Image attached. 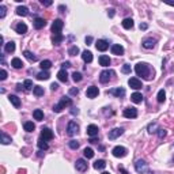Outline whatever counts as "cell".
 Listing matches in <instances>:
<instances>
[{
	"mask_svg": "<svg viewBox=\"0 0 174 174\" xmlns=\"http://www.w3.org/2000/svg\"><path fill=\"white\" fill-rule=\"evenodd\" d=\"M123 114L125 119H136L138 117V110L135 107H127V109H124Z\"/></svg>",
	"mask_w": 174,
	"mask_h": 174,
	"instance_id": "obj_8",
	"label": "cell"
},
{
	"mask_svg": "<svg viewBox=\"0 0 174 174\" xmlns=\"http://www.w3.org/2000/svg\"><path fill=\"white\" fill-rule=\"evenodd\" d=\"M102 174H109V173H107V171H103V173Z\"/></svg>",
	"mask_w": 174,
	"mask_h": 174,
	"instance_id": "obj_63",
	"label": "cell"
},
{
	"mask_svg": "<svg viewBox=\"0 0 174 174\" xmlns=\"http://www.w3.org/2000/svg\"><path fill=\"white\" fill-rule=\"evenodd\" d=\"M98 127L94 125V124H90L88 127H87V135L90 136V138H95L97 135H98Z\"/></svg>",
	"mask_w": 174,
	"mask_h": 174,
	"instance_id": "obj_16",
	"label": "cell"
},
{
	"mask_svg": "<svg viewBox=\"0 0 174 174\" xmlns=\"http://www.w3.org/2000/svg\"><path fill=\"white\" fill-rule=\"evenodd\" d=\"M105 167H106V162L102 161V159H99V161L94 162V169L95 170H103Z\"/></svg>",
	"mask_w": 174,
	"mask_h": 174,
	"instance_id": "obj_29",
	"label": "cell"
},
{
	"mask_svg": "<svg viewBox=\"0 0 174 174\" xmlns=\"http://www.w3.org/2000/svg\"><path fill=\"white\" fill-rule=\"evenodd\" d=\"M121 25H123V27L125 29V30H129V29L133 27V19H132V18H125Z\"/></svg>",
	"mask_w": 174,
	"mask_h": 174,
	"instance_id": "obj_21",
	"label": "cell"
},
{
	"mask_svg": "<svg viewBox=\"0 0 174 174\" xmlns=\"http://www.w3.org/2000/svg\"><path fill=\"white\" fill-rule=\"evenodd\" d=\"M41 138L44 140H51V139H53V132L49 128H42L41 129Z\"/></svg>",
	"mask_w": 174,
	"mask_h": 174,
	"instance_id": "obj_15",
	"label": "cell"
},
{
	"mask_svg": "<svg viewBox=\"0 0 174 174\" xmlns=\"http://www.w3.org/2000/svg\"><path fill=\"white\" fill-rule=\"evenodd\" d=\"M63 20L61 19H56L53 23H52V33L53 36H57V34H61V30H63Z\"/></svg>",
	"mask_w": 174,
	"mask_h": 174,
	"instance_id": "obj_4",
	"label": "cell"
},
{
	"mask_svg": "<svg viewBox=\"0 0 174 174\" xmlns=\"http://www.w3.org/2000/svg\"><path fill=\"white\" fill-rule=\"evenodd\" d=\"M173 159H174V158H173Z\"/></svg>",
	"mask_w": 174,
	"mask_h": 174,
	"instance_id": "obj_64",
	"label": "cell"
},
{
	"mask_svg": "<svg viewBox=\"0 0 174 174\" xmlns=\"http://www.w3.org/2000/svg\"><path fill=\"white\" fill-rule=\"evenodd\" d=\"M79 130V125L76 124V121H69L67 125V135L68 136H74V135L78 133Z\"/></svg>",
	"mask_w": 174,
	"mask_h": 174,
	"instance_id": "obj_6",
	"label": "cell"
},
{
	"mask_svg": "<svg viewBox=\"0 0 174 174\" xmlns=\"http://www.w3.org/2000/svg\"><path fill=\"white\" fill-rule=\"evenodd\" d=\"M71 105H72V99L68 98V97H63V98L60 99V102L53 106V112L60 113L63 109H65V107H68V106H71Z\"/></svg>",
	"mask_w": 174,
	"mask_h": 174,
	"instance_id": "obj_2",
	"label": "cell"
},
{
	"mask_svg": "<svg viewBox=\"0 0 174 174\" xmlns=\"http://www.w3.org/2000/svg\"><path fill=\"white\" fill-rule=\"evenodd\" d=\"M68 53H69L71 56H76L78 53H79V48L76 46V45H74V46L69 48V51H68Z\"/></svg>",
	"mask_w": 174,
	"mask_h": 174,
	"instance_id": "obj_43",
	"label": "cell"
},
{
	"mask_svg": "<svg viewBox=\"0 0 174 174\" xmlns=\"http://www.w3.org/2000/svg\"><path fill=\"white\" fill-rule=\"evenodd\" d=\"M156 133H158V136H159V138L162 139V138H165V136H166V130H165V129H162V128H159V129H158V132H156Z\"/></svg>",
	"mask_w": 174,
	"mask_h": 174,
	"instance_id": "obj_49",
	"label": "cell"
},
{
	"mask_svg": "<svg viewBox=\"0 0 174 174\" xmlns=\"http://www.w3.org/2000/svg\"><path fill=\"white\" fill-rule=\"evenodd\" d=\"M91 42H93V37H86V44L87 45H91Z\"/></svg>",
	"mask_w": 174,
	"mask_h": 174,
	"instance_id": "obj_55",
	"label": "cell"
},
{
	"mask_svg": "<svg viewBox=\"0 0 174 174\" xmlns=\"http://www.w3.org/2000/svg\"><path fill=\"white\" fill-rule=\"evenodd\" d=\"M8 99H10V102H11L12 105L16 107V109H19V107H20V99L18 98L16 95H10V97H8Z\"/></svg>",
	"mask_w": 174,
	"mask_h": 174,
	"instance_id": "obj_27",
	"label": "cell"
},
{
	"mask_svg": "<svg viewBox=\"0 0 174 174\" xmlns=\"http://www.w3.org/2000/svg\"><path fill=\"white\" fill-rule=\"evenodd\" d=\"M11 65L14 68H16V69H19V68L23 67V63H22V60H20L19 57H14V59L11 60Z\"/></svg>",
	"mask_w": 174,
	"mask_h": 174,
	"instance_id": "obj_26",
	"label": "cell"
},
{
	"mask_svg": "<svg viewBox=\"0 0 174 174\" xmlns=\"http://www.w3.org/2000/svg\"><path fill=\"white\" fill-rule=\"evenodd\" d=\"M83 154H84V156H86L87 159H91L93 156H94V151H93V148H90V147H86L84 151H83Z\"/></svg>",
	"mask_w": 174,
	"mask_h": 174,
	"instance_id": "obj_38",
	"label": "cell"
},
{
	"mask_svg": "<svg viewBox=\"0 0 174 174\" xmlns=\"http://www.w3.org/2000/svg\"><path fill=\"white\" fill-rule=\"evenodd\" d=\"M124 133V129L123 128H114V129H112L107 135V138L110 139V140H116L117 138H120L121 135Z\"/></svg>",
	"mask_w": 174,
	"mask_h": 174,
	"instance_id": "obj_9",
	"label": "cell"
},
{
	"mask_svg": "<svg viewBox=\"0 0 174 174\" xmlns=\"http://www.w3.org/2000/svg\"><path fill=\"white\" fill-rule=\"evenodd\" d=\"M23 86H25V90H32V88H34V86H33V82H32L30 79L25 80Z\"/></svg>",
	"mask_w": 174,
	"mask_h": 174,
	"instance_id": "obj_45",
	"label": "cell"
},
{
	"mask_svg": "<svg viewBox=\"0 0 174 174\" xmlns=\"http://www.w3.org/2000/svg\"><path fill=\"white\" fill-rule=\"evenodd\" d=\"M11 142H12V139L10 138L6 132H1V143H3V144H10Z\"/></svg>",
	"mask_w": 174,
	"mask_h": 174,
	"instance_id": "obj_39",
	"label": "cell"
},
{
	"mask_svg": "<svg viewBox=\"0 0 174 174\" xmlns=\"http://www.w3.org/2000/svg\"><path fill=\"white\" fill-rule=\"evenodd\" d=\"M6 12H7L6 6H0V18H4V16H6Z\"/></svg>",
	"mask_w": 174,
	"mask_h": 174,
	"instance_id": "obj_48",
	"label": "cell"
},
{
	"mask_svg": "<svg viewBox=\"0 0 174 174\" xmlns=\"http://www.w3.org/2000/svg\"><path fill=\"white\" fill-rule=\"evenodd\" d=\"M51 88H52V91H56L57 88H59V84H57V83H52L51 84Z\"/></svg>",
	"mask_w": 174,
	"mask_h": 174,
	"instance_id": "obj_54",
	"label": "cell"
},
{
	"mask_svg": "<svg viewBox=\"0 0 174 174\" xmlns=\"http://www.w3.org/2000/svg\"><path fill=\"white\" fill-rule=\"evenodd\" d=\"M107 93L112 94V95H114V97H117V98H123L124 95H125V88H123V87H117V88L109 90Z\"/></svg>",
	"mask_w": 174,
	"mask_h": 174,
	"instance_id": "obj_12",
	"label": "cell"
},
{
	"mask_svg": "<svg viewBox=\"0 0 174 174\" xmlns=\"http://www.w3.org/2000/svg\"><path fill=\"white\" fill-rule=\"evenodd\" d=\"M51 78V75H49V72L48 71H41L38 75H37V79L38 80H48Z\"/></svg>",
	"mask_w": 174,
	"mask_h": 174,
	"instance_id": "obj_34",
	"label": "cell"
},
{
	"mask_svg": "<svg viewBox=\"0 0 174 174\" xmlns=\"http://www.w3.org/2000/svg\"><path fill=\"white\" fill-rule=\"evenodd\" d=\"M135 72L138 76H142L144 79H148L150 78V67L148 64L146 63H138L135 65Z\"/></svg>",
	"mask_w": 174,
	"mask_h": 174,
	"instance_id": "obj_1",
	"label": "cell"
},
{
	"mask_svg": "<svg viewBox=\"0 0 174 174\" xmlns=\"http://www.w3.org/2000/svg\"><path fill=\"white\" fill-rule=\"evenodd\" d=\"M98 94H99V90H98V87L97 86L87 87V90H86L87 98H95V97H98Z\"/></svg>",
	"mask_w": 174,
	"mask_h": 174,
	"instance_id": "obj_10",
	"label": "cell"
},
{
	"mask_svg": "<svg viewBox=\"0 0 174 174\" xmlns=\"http://www.w3.org/2000/svg\"><path fill=\"white\" fill-rule=\"evenodd\" d=\"M57 79L60 80V82H67L68 80V74L65 69H60L59 72H57Z\"/></svg>",
	"mask_w": 174,
	"mask_h": 174,
	"instance_id": "obj_23",
	"label": "cell"
},
{
	"mask_svg": "<svg viewBox=\"0 0 174 174\" xmlns=\"http://www.w3.org/2000/svg\"><path fill=\"white\" fill-rule=\"evenodd\" d=\"M128 84L130 86V88H135V90H139V88L143 87L142 80H139L138 78H130V79L128 80Z\"/></svg>",
	"mask_w": 174,
	"mask_h": 174,
	"instance_id": "obj_11",
	"label": "cell"
},
{
	"mask_svg": "<svg viewBox=\"0 0 174 174\" xmlns=\"http://www.w3.org/2000/svg\"><path fill=\"white\" fill-rule=\"evenodd\" d=\"M4 51L7 52V53H12V52L15 51V44L12 42V41L7 42L6 45H4Z\"/></svg>",
	"mask_w": 174,
	"mask_h": 174,
	"instance_id": "obj_32",
	"label": "cell"
},
{
	"mask_svg": "<svg viewBox=\"0 0 174 174\" xmlns=\"http://www.w3.org/2000/svg\"><path fill=\"white\" fill-rule=\"evenodd\" d=\"M119 170H120V173H121V174H129L127 170H125V169H124L123 166H120V167H119Z\"/></svg>",
	"mask_w": 174,
	"mask_h": 174,
	"instance_id": "obj_56",
	"label": "cell"
},
{
	"mask_svg": "<svg viewBox=\"0 0 174 174\" xmlns=\"http://www.w3.org/2000/svg\"><path fill=\"white\" fill-rule=\"evenodd\" d=\"M15 30H16V33H18V34H25V33L27 32V25H26V23H22V22H20V23L16 25Z\"/></svg>",
	"mask_w": 174,
	"mask_h": 174,
	"instance_id": "obj_22",
	"label": "cell"
},
{
	"mask_svg": "<svg viewBox=\"0 0 174 174\" xmlns=\"http://www.w3.org/2000/svg\"><path fill=\"white\" fill-rule=\"evenodd\" d=\"M22 87H25L23 84H20V83H19V84H16V90L20 91V90H22Z\"/></svg>",
	"mask_w": 174,
	"mask_h": 174,
	"instance_id": "obj_59",
	"label": "cell"
},
{
	"mask_svg": "<svg viewBox=\"0 0 174 174\" xmlns=\"http://www.w3.org/2000/svg\"><path fill=\"white\" fill-rule=\"evenodd\" d=\"M63 41H64V36H63V34H57V36L52 37V42H53V45H60Z\"/></svg>",
	"mask_w": 174,
	"mask_h": 174,
	"instance_id": "obj_31",
	"label": "cell"
},
{
	"mask_svg": "<svg viewBox=\"0 0 174 174\" xmlns=\"http://www.w3.org/2000/svg\"><path fill=\"white\" fill-rule=\"evenodd\" d=\"M112 53L116 56H123L124 55V48L121 45H112Z\"/></svg>",
	"mask_w": 174,
	"mask_h": 174,
	"instance_id": "obj_18",
	"label": "cell"
},
{
	"mask_svg": "<svg viewBox=\"0 0 174 174\" xmlns=\"http://www.w3.org/2000/svg\"><path fill=\"white\" fill-rule=\"evenodd\" d=\"M71 67V63H69V61H64L63 64H61V68H63V69H65V68H69Z\"/></svg>",
	"mask_w": 174,
	"mask_h": 174,
	"instance_id": "obj_52",
	"label": "cell"
},
{
	"mask_svg": "<svg viewBox=\"0 0 174 174\" xmlns=\"http://www.w3.org/2000/svg\"><path fill=\"white\" fill-rule=\"evenodd\" d=\"M33 23H34V27H36L37 30H40V29H42V27L46 26V20L44 19V18H36Z\"/></svg>",
	"mask_w": 174,
	"mask_h": 174,
	"instance_id": "obj_17",
	"label": "cell"
},
{
	"mask_svg": "<svg viewBox=\"0 0 174 174\" xmlns=\"http://www.w3.org/2000/svg\"><path fill=\"white\" fill-rule=\"evenodd\" d=\"M23 56H25V57H26L27 60H30V61H36V60H37V56H34L30 51H25V52H23Z\"/></svg>",
	"mask_w": 174,
	"mask_h": 174,
	"instance_id": "obj_41",
	"label": "cell"
},
{
	"mask_svg": "<svg viewBox=\"0 0 174 174\" xmlns=\"http://www.w3.org/2000/svg\"><path fill=\"white\" fill-rule=\"evenodd\" d=\"M90 143H97V139H95V138H91V139H90Z\"/></svg>",
	"mask_w": 174,
	"mask_h": 174,
	"instance_id": "obj_61",
	"label": "cell"
},
{
	"mask_svg": "<svg viewBox=\"0 0 174 174\" xmlns=\"http://www.w3.org/2000/svg\"><path fill=\"white\" fill-rule=\"evenodd\" d=\"M127 148L123 146H116L113 150H112V154L114 155L116 158H124L125 155H127Z\"/></svg>",
	"mask_w": 174,
	"mask_h": 174,
	"instance_id": "obj_5",
	"label": "cell"
},
{
	"mask_svg": "<svg viewBox=\"0 0 174 174\" xmlns=\"http://www.w3.org/2000/svg\"><path fill=\"white\" fill-rule=\"evenodd\" d=\"M114 75V72L113 71H109V69H105L99 74V80H101V83H107L109 80L112 79V76Z\"/></svg>",
	"mask_w": 174,
	"mask_h": 174,
	"instance_id": "obj_7",
	"label": "cell"
},
{
	"mask_svg": "<svg viewBox=\"0 0 174 174\" xmlns=\"http://www.w3.org/2000/svg\"><path fill=\"white\" fill-rule=\"evenodd\" d=\"M107 14H109V16H114V10H113V8H112V10H109V12H107Z\"/></svg>",
	"mask_w": 174,
	"mask_h": 174,
	"instance_id": "obj_58",
	"label": "cell"
},
{
	"mask_svg": "<svg viewBox=\"0 0 174 174\" xmlns=\"http://www.w3.org/2000/svg\"><path fill=\"white\" fill-rule=\"evenodd\" d=\"M95 48L101 52H105V51H107V48H109V42L105 40H98L95 42Z\"/></svg>",
	"mask_w": 174,
	"mask_h": 174,
	"instance_id": "obj_14",
	"label": "cell"
},
{
	"mask_svg": "<svg viewBox=\"0 0 174 174\" xmlns=\"http://www.w3.org/2000/svg\"><path fill=\"white\" fill-rule=\"evenodd\" d=\"M158 129L159 128H158V125H156V123H152L148 125V132H150V133H156Z\"/></svg>",
	"mask_w": 174,
	"mask_h": 174,
	"instance_id": "obj_42",
	"label": "cell"
},
{
	"mask_svg": "<svg viewBox=\"0 0 174 174\" xmlns=\"http://www.w3.org/2000/svg\"><path fill=\"white\" fill-rule=\"evenodd\" d=\"M135 169H136V171L140 174H147L148 173V165H147L146 161H143V159H139V161H136V163H135Z\"/></svg>",
	"mask_w": 174,
	"mask_h": 174,
	"instance_id": "obj_3",
	"label": "cell"
},
{
	"mask_svg": "<svg viewBox=\"0 0 174 174\" xmlns=\"http://www.w3.org/2000/svg\"><path fill=\"white\" fill-rule=\"evenodd\" d=\"M68 144H69V147H71L72 150H76V148L79 147V143L76 142V140H71V142L68 143Z\"/></svg>",
	"mask_w": 174,
	"mask_h": 174,
	"instance_id": "obj_46",
	"label": "cell"
},
{
	"mask_svg": "<svg viewBox=\"0 0 174 174\" xmlns=\"http://www.w3.org/2000/svg\"><path fill=\"white\" fill-rule=\"evenodd\" d=\"M78 93H79L78 88H71V90H69V94L71 95H78Z\"/></svg>",
	"mask_w": 174,
	"mask_h": 174,
	"instance_id": "obj_53",
	"label": "cell"
},
{
	"mask_svg": "<svg viewBox=\"0 0 174 174\" xmlns=\"http://www.w3.org/2000/svg\"><path fill=\"white\" fill-rule=\"evenodd\" d=\"M166 4H169V6H171V7H174V1H166Z\"/></svg>",
	"mask_w": 174,
	"mask_h": 174,
	"instance_id": "obj_62",
	"label": "cell"
},
{
	"mask_svg": "<svg viewBox=\"0 0 174 174\" xmlns=\"http://www.w3.org/2000/svg\"><path fill=\"white\" fill-rule=\"evenodd\" d=\"M75 167H76V170L80 171V173H83V171L87 170V162L84 161V159H78L75 163Z\"/></svg>",
	"mask_w": 174,
	"mask_h": 174,
	"instance_id": "obj_13",
	"label": "cell"
},
{
	"mask_svg": "<svg viewBox=\"0 0 174 174\" xmlns=\"http://www.w3.org/2000/svg\"><path fill=\"white\" fill-rule=\"evenodd\" d=\"M147 27H148V25L147 23H140V30H146Z\"/></svg>",
	"mask_w": 174,
	"mask_h": 174,
	"instance_id": "obj_57",
	"label": "cell"
},
{
	"mask_svg": "<svg viewBox=\"0 0 174 174\" xmlns=\"http://www.w3.org/2000/svg\"><path fill=\"white\" fill-rule=\"evenodd\" d=\"M72 79H74V82H80V80L83 79V76H82L80 72H74L72 74Z\"/></svg>",
	"mask_w": 174,
	"mask_h": 174,
	"instance_id": "obj_44",
	"label": "cell"
},
{
	"mask_svg": "<svg viewBox=\"0 0 174 174\" xmlns=\"http://www.w3.org/2000/svg\"><path fill=\"white\" fill-rule=\"evenodd\" d=\"M130 101L133 103H142L143 101V95L140 93H133V94L130 95Z\"/></svg>",
	"mask_w": 174,
	"mask_h": 174,
	"instance_id": "obj_24",
	"label": "cell"
},
{
	"mask_svg": "<svg viewBox=\"0 0 174 174\" xmlns=\"http://www.w3.org/2000/svg\"><path fill=\"white\" fill-rule=\"evenodd\" d=\"M155 44H156V41L152 40V38H146V40L143 41V48H146V49H152V48L155 46Z\"/></svg>",
	"mask_w": 174,
	"mask_h": 174,
	"instance_id": "obj_19",
	"label": "cell"
},
{
	"mask_svg": "<svg viewBox=\"0 0 174 174\" xmlns=\"http://www.w3.org/2000/svg\"><path fill=\"white\" fill-rule=\"evenodd\" d=\"M37 144H38V147H40V150H48V148H49V146H48V143H46V140H44L42 138L40 139V140H38V143H37Z\"/></svg>",
	"mask_w": 174,
	"mask_h": 174,
	"instance_id": "obj_40",
	"label": "cell"
},
{
	"mask_svg": "<svg viewBox=\"0 0 174 174\" xmlns=\"http://www.w3.org/2000/svg\"><path fill=\"white\" fill-rule=\"evenodd\" d=\"M33 94L36 95V97H41V95H44V87L34 86V88H33Z\"/></svg>",
	"mask_w": 174,
	"mask_h": 174,
	"instance_id": "obj_36",
	"label": "cell"
},
{
	"mask_svg": "<svg viewBox=\"0 0 174 174\" xmlns=\"http://www.w3.org/2000/svg\"><path fill=\"white\" fill-rule=\"evenodd\" d=\"M40 67L42 68V71H46V69H49L52 67V61L51 60H44V61H41Z\"/></svg>",
	"mask_w": 174,
	"mask_h": 174,
	"instance_id": "obj_35",
	"label": "cell"
},
{
	"mask_svg": "<svg viewBox=\"0 0 174 174\" xmlns=\"http://www.w3.org/2000/svg\"><path fill=\"white\" fill-rule=\"evenodd\" d=\"M98 61L102 67H109V65H110V59H109V56H105V55L99 56Z\"/></svg>",
	"mask_w": 174,
	"mask_h": 174,
	"instance_id": "obj_20",
	"label": "cell"
},
{
	"mask_svg": "<svg viewBox=\"0 0 174 174\" xmlns=\"http://www.w3.org/2000/svg\"><path fill=\"white\" fill-rule=\"evenodd\" d=\"M23 128L26 132H33V130L36 129V125H34L32 121H26V123L23 124Z\"/></svg>",
	"mask_w": 174,
	"mask_h": 174,
	"instance_id": "obj_33",
	"label": "cell"
},
{
	"mask_svg": "<svg viewBox=\"0 0 174 174\" xmlns=\"http://www.w3.org/2000/svg\"><path fill=\"white\" fill-rule=\"evenodd\" d=\"M0 79L1 80L7 79V71H6V69H1V71H0Z\"/></svg>",
	"mask_w": 174,
	"mask_h": 174,
	"instance_id": "obj_50",
	"label": "cell"
},
{
	"mask_svg": "<svg viewBox=\"0 0 174 174\" xmlns=\"http://www.w3.org/2000/svg\"><path fill=\"white\" fill-rule=\"evenodd\" d=\"M33 117L37 120V121H42L44 120V112L41 109H36V110L33 112Z\"/></svg>",
	"mask_w": 174,
	"mask_h": 174,
	"instance_id": "obj_30",
	"label": "cell"
},
{
	"mask_svg": "<svg viewBox=\"0 0 174 174\" xmlns=\"http://www.w3.org/2000/svg\"><path fill=\"white\" fill-rule=\"evenodd\" d=\"M41 4H42V6H46V7H49V6H52V1H51V0H41Z\"/></svg>",
	"mask_w": 174,
	"mask_h": 174,
	"instance_id": "obj_51",
	"label": "cell"
},
{
	"mask_svg": "<svg viewBox=\"0 0 174 174\" xmlns=\"http://www.w3.org/2000/svg\"><path fill=\"white\" fill-rule=\"evenodd\" d=\"M71 113H72V114H78V113H79V110H78V109H75V107H74V109H72V110H71Z\"/></svg>",
	"mask_w": 174,
	"mask_h": 174,
	"instance_id": "obj_60",
	"label": "cell"
},
{
	"mask_svg": "<svg viewBox=\"0 0 174 174\" xmlns=\"http://www.w3.org/2000/svg\"><path fill=\"white\" fill-rule=\"evenodd\" d=\"M158 102L159 103H163L165 101H166V93H165V90H159L158 91Z\"/></svg>",
	"mask_w": 174,
	"mask_h": 174,
	"instance_id": "obj_37",
	"label": "cell"
},
{
	"mask_svg": "<svg viewBox=\"0 0 174 174\" xmlns=\"http://www.w3.org/2000/svg\"><path fill=\"white\" fill-rule=\"evenodd\" d=\"M16 14L19 16H26L29 15V8L25 7V6H19V7L16 8Z\"/></svg>",
	"mask_w": 174,
	"mask_h": 174,
	"instance_id": "obj_28",
	"label": "cell"
},
{
	"mask_svg": "<svg viewBox=\"0 0 174 174\" xmlns=\"http://www.w3.org/2000/svg\"><path fill=\"white\" fill-rule=\"evenodd\" d=\"M82 59H83L84 63H91L93 61V53L90 51H84L82 53Z\"/></svg>",
	"mask_w": 174,
	"mask_h": 174,
	"instance_id": "obj_25",
	"label": "cell"
},
{
	"mask_svg": "<svg viewBox=\"0 0 174 174\" xmlns=\"http://www.w3.org/2000/svg\"><path fill=\"white\" fill-rule=\"evenodd\" d=\"M121 71H123V74H129V72H130V65H129V64H124Z\"/></svg>",
	"mask_w": 174,
	"mask_h": 174,
	"instance_id": "obj_47",
	"label": "cell"
}]
</instances>
